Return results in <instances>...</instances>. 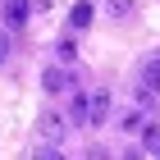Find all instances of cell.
Segmentation results:
<instances>
[{
    "instance_id": "8992f818",
    "label": "cell",
    "mask_w": 160,
    "mask_h": 160,
    "mask_svg": "<svg viewBox=\"0 0 160 160\" xmlns=\"http://www.w3.org/2000/svg\"><path fill=\"white\" fill-rule=\"evenodd\" d=\"M41 87L55 96V92H64V87H69V73H64V69H46V73H41Z\"/></svg>"
},
{
    "instance_id": "52a82bcc",
    "label": "cell",
    "mask_w": 160,
    "mask_h": 160,
    "mask_svg": "<svg viewBox=\"0 0 160 160\" xmlns=\"http://www.w3.org/2000/svg\"><path fill=\"white\" fill-rule=\"evenodd\" d=\"M142 82H147V92H160V55H151L147 69H142Z\"/></svg>"
},
{
    "instance_id": "4fadbf2b",
    "label": "cell",
    "mask_w": 160,
    "mask_h": 160,
    "mask_svg": "<svg viewBox=\"0 0 160 160\" xmlns=\"http://www.w3.org/2000/svg\"><path fill=\"white\" fill-rule=\"evenodd\" d=\"M123 160H142V156H137V151H128V156H123Z\"/></svg>"
},
{
    "instance_id": "6da1fadb",
    "label": "cell",
    "mask_w": 160,
    "mask_h": 160,
    "mask_svg": "<svg viewBox=\"0 0 160 160\" xmlns=\"http://www.w3.org/2000/svg\"><path fill=\"white\" fill-rule=\"evenodd\" d=\"M37 128H41V142L60 147V137H64V119H60L55 110H46V114H41V119H37Z\"/></svg>"
},
{
    "instance_id": "3957f363",
    "label": "cell",
    "mask_w": 160,
    "mask_h": 160,
    "mask_svg": "<svg viewBox=\"0 0 160 160\" xmlns=\"http://www.w3.org/2000/svg\"><path fill=\"white\" fill-rule=\"evenodd\" d=\"M28 9H32V0H5V23H9V28H23L28 23Z\"/></svg>"
},
{
    "instance_id": "7a4b0ae2",
    "label": "cell",
    "mask_w": 160,
    "mask_h": 160,
    "mask_svg": "<svg viewBox=\"0 0 160 160\" xmlns=\"http://www.w3.org/2000/svg\"><path fill=\"white\" fill-rule=\"evenodd\" d=\"M69 119H73V123H92V96H87V92H73V101H69Z\"/></svg>"
},
{
    "instance_id": "8fae6325",
    "label": "cell",
    "mask_w": 160,
    "mask_h": 160,
    "mask_svg": "<svg viewBox=\"0 0 160 160\" xmlns=\"http://www.w3.org/2000/svg\"><path fill=\"white\" fill-rule=\"evenodd\" d=\"M128 9H133V0H110V14H114V18H123Z\"/></svg>"
},
{
    "instance_id": "ba28073f",
    "label": "cell",
    "mask_w": 160,
    "mask_h": 160,
    "mask_svg": "<svg viewBox=\"0 0 160 160\" xmlns=\"http://www.w3.org/2000/svg\"><path fill=\"white\" fill-rule=\"evenodd\" d=\"M87 23H92V5H87V0H78V5H73V14H69V28H78V32H82Z\"/></svg>"
},
{
    "instance_id": "9c48e42d",
    "label": "cell",
    "mask_w": 160,
    "mask_h": 160,
    "mask_svg": "<svg viewBox=\"0 0 160 160\" xmlns=\"http://www.w3.org/2000/svg\"><path fill=\"white\" fill-rule=\"evenodd\" d=\"M55 55H60L64 64H69V60H78V41H73V37H64L60 46H55Z\"/></svg>"
},
{
    "instance_id": "5b68a950",
    "label": "cell",
    "mask_w": 160,
    "mask_h": 160,
    "mask_svg": "<svg viewBox=\"0 0 160 160\" xmlns=\"http://www.w3.org/2000/svg\"><path fill=\"white\" fill-rule=\"evenodd\" d=\"M119 128H123V133H147V128H151V119H147L142 110H128V114L119 119Z\"/></svg>"
},
{
    "instance_id": "277c9868",
    "label": "cell",
    "mask_w": 160,
    "mask_h": 160,
    "mask_svg": "<svg viewBox=\"0 0 160 160\" xmlns=\"http://www.w3.org/2000/svg\"><path fill=\"white\" fill-rule=\"evenodd\" d=\"M92 123H110V92H92Z\"/></svg>"
},
{
    "instance_id": "7c38bea8",
    "label": "cell",
    "mask_w": 160,
    "mask_h": 160,
    "mask_svg": "<svg viewBox=\"0 0 160 160\" xmlns=\"http://www.w3.org/2000/svg\"><path fill=\"white\" fill-rule=\"evenodd\" d=\"M5 55H9V37L0 32V60H5Z\"/></svg>"
},
{
    "instance_id": "30bf717a",
    "label": "cell",
    "mask_w": 160,
    "mask_h": 160,
    "mask_svg": "<svg viewBox=\"0 0 160 160\" xmlns=\"http://www.w3.org/2000/svg\"><path fill=\"white\" fill-rule=\"evenodd\" d=\"M37 160H69V156H64L60 147H50V142H41V147H37Z\"/></svg>"
}]
</instances>
